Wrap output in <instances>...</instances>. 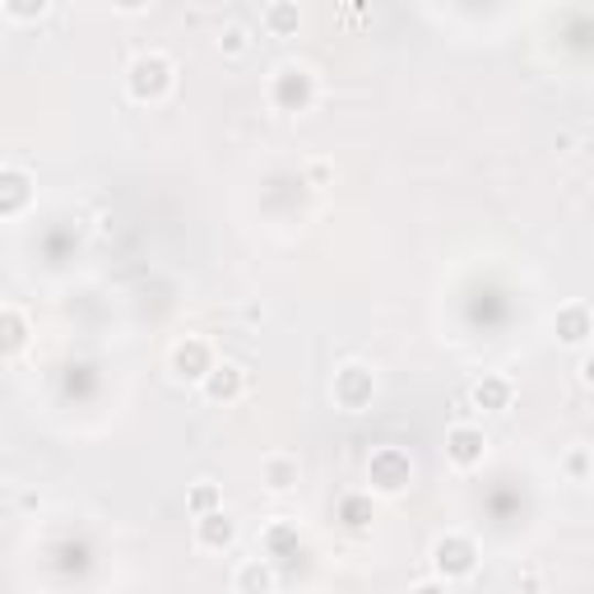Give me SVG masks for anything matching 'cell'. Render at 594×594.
Listing matches in <instances>:
<instances>
[{
  "label": "cell",
  "instance_id": "21",
  "mask_svg": "<svg viewBox=\"0 0 594 594\" xmlns=\"http://www.w3.org/2000/svg\"><path fill=\"white\" fill-rule=\"evenodd\" d=\"M224 52H228V56L247 52V29H228V33H224Z\"/></svg>",
  "mask_w": 594,
  "mask_h": 594
},
{
  "label": "cell",
  "instance_id": "22",
  "mask_svg": "<svg viewBox=\"0 0 594 594\" xmlns=\"http://www.w3.org/2000/svg\"><path fill=\"white\" fill-rule=\"evenodd\" d=\"M581 381H585V386L594 390V348H590V354L581 358Z\"/></svg>",
  "mask_w": 594,
  "mask_h": 594
},
{
  "label": "cell",
  "instance_id": "7",
  "mask_svg": "<svg viewBox=\"0 0 594 594\" xmlns=\"http://www.w3.org/2000/svg\"><path fill=\"white\" fill-rule=\"evenodd\" d=\"M209 367H214V354H209L205 339L191 335V339H182L177 348H172V371H177L182 381H205Z\"/></svg>",
  "mask_w": 594,
  "mask_h": 594
},
{
  "label": "cell",
  "instance_id": "6",
  "mask_svg": "<svg viewBox=\"0 0 594 594\" xmlns=\"http://www.w3.org/2000/svg\"><path fill=\"white\" fill-rule=\"evenodd\" d=\"M446 455H451V465L474 469V465H483V455H488V436H483V428L460 423L446 432Z\"/></svg>",
  "mask_w": 594,
  "mask_h": 594
},
{
  "label": "cell",
  "instance_id": "3",
  "mask_svg": "<svg viewBox=\"0 0 594 594\" xmlns=\"http://www.w3.org/2000/svg\"><path fill=\"white\" fill-rule=\"evenodd\" d=\"M432 562L442 571V581H465L478 566V543L469 534H442L432 543Z\"/></svg>",
  "mask_w": 594,
  "mask_h": 594
},
{
  "label": "cell",
  "instance_id": "11",
  "mask_svg": "<svg viewBox=\"0 0 594 594\" xmlns=\"http://www.w3.org/2000/svg\"><path fill=\"white\" fill-rule=\"evenodd\" d=\"M29 195H33V182H29V172H19V168H6V172H0V214H6V218L24 214Z\"/></svg>",
  "mask_w": 594,
  "mask_h": 594
},
{
  "label": "cell",
  "instance_id": "23",
  "mask_svg": "<svg viewBox=\"0 0 594 594\" xmlns=\"http://www.w3.org/2000/svg\"><path fill=\"white\" fill-rule=\"evenodd\" d=\"M117 10H126V14H140V10H149V0H117Z\"/></svg>",
  "mask_w": 594,
  "mask_h": 594
},
{
  "label": "cell",
  "instance_id": "20",
  "mask_svg": "<svg viewBox=\"0 0 594 594\" xmlns=\"http://www.w3.org/2000/svg\"><path fill=\"white\" fill-rule=\"evenodd\" d=\"M10 19H37L42 10H47V0H6Z\"/></svg>",
  "mask_w": 594,
  "mask_h": 594
},
{
  "label": "cell",
  "instance_id": "18",
  "mask_svg": "<svg viewBox=\"0 0 594 594\" xmlns=\"http://www.w3.org/2000/svg\"><path fill=\"white\" fill-rule=\"evenodd\" d=\"M24 339H29L24 316H19L14 306H6V312H0V344H6V354H19V348H24Z\"/></svg>",
  "mask_w": 594,
  "mask_h": 594
},
{
  "label": "cell",
  "instance_id": "13",
  "mask_svg": "<svg viewBox=\"0 0 594 594\" xmlns=\"http://www.w3.org/2000/svg\"><path fill=\"white\" fill-rule=\"evenodd\" d=\"M469 400H474L483 413H501L506 404H511V381H506V377H483V381H474Z\"/></svg>",
  "mask_w": 594,
  "mask_h": 594
},
{
  "label": "cell",
  "instance_id": "8",
  "mask_svg": "<svg viewBox=\"0 0 594 594\" xmlns=\"http://www.w3.org/2000/svg\"><path fill=\"white\" fill-rule=\"evenodd\" d=\"M205 386V400H214V404H233L241 390H247V371H241L237 363H214L209 367V377L201 381Z\"/></svg>",
  "mask_w": 594,
  "mask_h": 594
},
{
  "label": "cell",
  "instance_id": "14",
  "mask_svg": "<svg viewBox=\"0 0 594 594\" xmlns=\"http://www.w3.org/2000/svg\"><path fill=\"white\" fill-rule=\"evenodd\" d=\"M335 516H339L344 530H367L371 516H377V506H371V497H363V493H348V497H339Z\"/></svg>",
  "mask_w": 594,
  "mask_h": 594
},
{
  "label": "cell",
  "instance_id": "4",
  "mask_svg": "<svg viewBox=\"0 0 594 594\" xmlns=\"http://www.w3.org/2000/svg\"><path fill=\"white\" fill-rule=\"evenodd\" d=\"M367 478H371V488L377 493H404L409 478H413V465H409V455L400 446H381V451H371V460H367Z\"/></svg>",
  "mask_w": 594,
  "mask_h": 594
},
{
  "label": "cell",
  "instance_id": "10",
  "mask_svg": "<svg viewBox=\"0 0 594 594\" xmlns=\"http://www.w3.org/2000/svg\"><path fill=\"white\" fill-rule=\"evenodd\" d=\"M553 330H558V339H562V344H571V348L590 344V339H594V316H590V306H581V302L562 306L558 321H553Z\"/></svg>",
  "mask_w": 594,
  "mask_h": 594
},
{
  "label": "cell",
  "instance_id": "2",
  "mask_svg": "<svg viewBox=\"0 0 594 594\" xmlns=\"http://www.w3.org/2000/svg\"><path fill=\"white\" fill-rule=\"evenodd\" d=\"M270 102L279 112H306L316 102V75L306 65H279L270 79Z\"/></svg>",
  "mask_w": 594,
  "mask_h": 594
},
{
  "label": "cell",
  "instance_id": "15",
  "mask_svg": "<svg viewBox=\"0 0 594 594\" xmlns=\"http://www.w3.org/2000/svg\"><path fill=\"white\" fill-rule=\"evenodd\" d=\"M266 488H274V493H289L293 483H298V460L293 455H266Z\"/></svg>",
  "mask_w": 594,
  "mask_h": 594
},
{
  "label": "cell",
  "instance_id": "9",
  "mask_svg": "<svg viewBox=\"0 0 594 594\" xmlns=\"http://www.w3.org/2000/svg\"><path fill=\"white\" fill-rule=\"evenodd\" d=\"M233 539H237V525L224 516V506H218V511L195 516V543L209 548V553H224V548H233Z\"/></svg>",
  "mask_w": 594,
  "mask_h": 594
},
{
  "label": "cell",
  "instance_id": "5",
  "mask_svg": "<svg viewBox=\"0 0 594 594\" xmlns=\"http://www.w3.org/2000/svg\"><path fill=\"white\" fill-rule=\"evenodd\" d=\"M371 395H377V377H371V367L363 363H344L335 371V404L348 409V413H358L371 404Z\"/></svg>",
  "mask_w": 594,
  "mask_h": 594
},
{
  "label": "cell",
  "instance_id": "17",
  "mask_svg": "<svg viewBox=\"0 0 594 594\" xmlns=\"http://www.w3.org/2000/svg\"><path fill=\"white\" fill-rule=\"evenodd\" d=\"M237 590H247V594H266V590H274V571H270V562H247L237 571V581H233Z\"/></svg>",
  "mask_w": 594,
  "mask_h": 594
},
{
  "label": "cell",
  "instance_id": "16",
  "mask_svg": "<svg viewBox=\"0 0 594 594\" xmlns=\"http://www.w3.org/2000/svg\"><path fill=\"white\" fill-rule=\"evenodd\" d=\"M302 24V14H298V0H270V10H266V29L279 33V37H293Z\"/></svg>",
  "mask_w": 594,
  "mask_h": 594
},
{
  "label": "cell",
  "instance_id": "1",
  "mask_svg": "<svg viewBox=\"0 0 594 594\" xmlns=\"http://www.w3.org/2000/svg\"><path fill=\"white\" fill-rule=\"evenodd\" d=\"M168 89H172V61L163 52L136 56V65L126 71V94L136 102H159L168 98Z\"/></svg>",
  "mask_w": 594,
  "mask_h": 594
},
{
  "label": "cell",
  "instance_id": "19",
  "mask_svg": "<svg viewBox=\"0 0 594 594\" xmlns=\"http://www.w3.org/2000/svg\"><path fill=\"white\" fill-rule=\"evenodd\" d=\"M186 506H191V516H205V511H218V506H224V497H218L214 483H195L191 497H186Z\"/></svg>",
  "mask_w": 594,
  "mask_h": 594
},
{
  "label": "cell",
  "instance_id": "12",
  "mask_svg": "<svg viewBox=\"0 0 594 594\" xmlns=\"http://www.w3.org/2000/svg\"><path fill=\"white\" fill-rule=\"evenodd\" d=\"M260 548H266V553H270L274 562L298 558V548H302L298 525H293V520H274V525H266V534H260Z\"/></svg>",
  "mask_w": 594,
  "mask_h": 594
}]
</instances>
